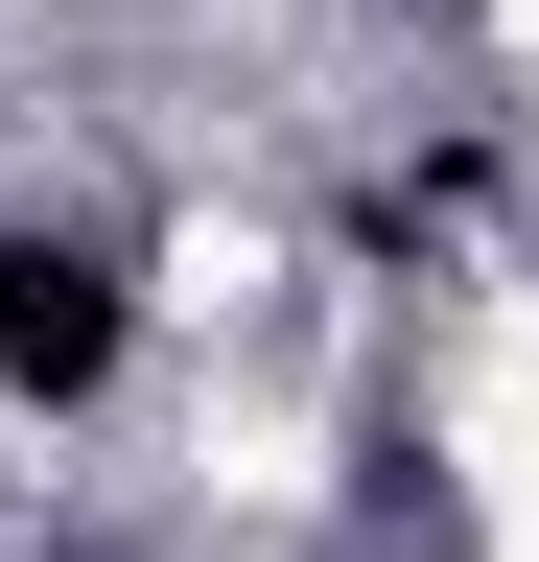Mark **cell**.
<instances>
[{"mask_svg":"<svg viewBox=\"0 0 539 562\" xmlns=\"http://www.w3.org/2000/svg\"><path fill=\"white\" fill-rule=\"evenodd\" d=\"M94 375H117V281L0 235V398H94Z\"/></svg>","mask_w":539,"mask_h":562,"instance_id":"6da1fadb","label":"cell"}]
</instances>
